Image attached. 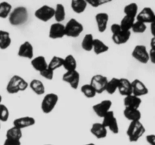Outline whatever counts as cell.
<instances>
[{
  "label": "cell",
  "mask_w": 155,
  "mask_h": 145,
  "mask_svg": "<svg viewBox=\"0 0 155 145\" xmlns=\"http://www.w3.org/2000/svg\"><path fill=\"white\" fill-rule=\"evenodd\" d=\"M29 18L28 10L25 6H18L12 9L8 16V21L11 25L21 26L27 21Z\"/></svg>",
  "instance_id": "1"
},
{
  "label": "cell",
  "mask_w": 155,
  "mask_h": 145,
  "mask_svg": "<svg viewBox=\"0 0 155 145\" xmlns=\"http://www.w3.org/2000/svg\"><path fill=\"white\" fill-rule=\"evenodd\" d=\"M29 84L21 76L15 75L10 79L6 86V91L8 94L15 95L21 92H24L28 88Z\"/></svg>",
  "instance_id": "2"
},
{
  "label": "cell",
  "mask_w": 155,
  "mask_h": 145,
  "mask_svg": "<svg viewBox=\"0 0 155 145\" xmlns=\"http://www.w3.org/2000/svg\"><path fill=\"white\" fill-rule=\"evenodd\" d=\"M145 132V128L141 121H132L129 125L127 134L130 142H136Z\"/></svg>",
  "instance_id": "3"
},
{
  "label": "cell",
  "mask_w": 155,
  "mask_h": 145,
  "mask_svg": "<svg viewBox=\"0 0 155 145\" xmlns=\"http://www.w3.org/2000/svg\"><path fill=\"white\" fill-rule=\"evenodd\" d=\"M65 36L71 38H77L83 32V25L74 18H71L64 25Z\"/></svg>",
  "instance_id": "4"
},
{
  "label": "cell",
  "mask_w": 155,
  "mask_h": 145,
  "mask_svg": "<svg viewBox=\"0 0 155 145\" xmlns=\"http://www.w3.org/2000/svg\"><path fill=\"white\" fill-rule=\"evenodd\" d=\"M58 102V96L54 93H48L45 95L41 103L42 111L45 114L50 113Z\"/></svg>",
  "instance_id": "5"
},
{
  "label": "cell",
  "mask_w": 155,
  "mask_h": 145,
  "mask_svg": "<svg viewBox=\"0 0 155 145\" xmlns=\"http://www.w3.org/2000/svg\"><path fill=\"white\" fill-rule=\"evenodd\" d=\"M103 121L101 123L103 124L106 128H108L114 134L119 133V125H118L117 119L115 117L114 111L110 110L107 112L105 115L102 117Z\"/></svg>",
  "instance_id": "6"
},
{
  "label": "cell",
  "mask_w": 155,
  "mask_h": 145,
  "mask_svg": "<svg viewBox=\"0 0 155 145\" xmlns=\"http://www.w3.org/2000/svg\"><path fill=\"white\" fill-rule=\"evenodd\" d=\"M54 8L47 5L41 6L36 10L34 14L35 17L42 22H48L51 18H54Z\"/></svg>",
  "instance_id": "7"
},
{
  "label": "cell",
  "mask_w": 155,
  "mask_h": 145,
  "mask_svg": "<svg viewBox=\"0 0 155 145\" xmlns=\"http://www.w3.org/2000/svg\"><path fill=\"white\" fill-rule=\"evenodd\" d=\"M132 56L135 60L144 63V64L149 62L148 51L146 47L143 45H138L135 46L134 49L132 52Z\"/></svg>",
  "instance_id": "8"
},
{
  "label": "cell",
  "mask_w": 155,
  "mask_h": 145,
  "mask_svg": "<svg viewBox=\"0 0 155 145\" xmlns=\"http://www.w3.org/2000/svg\"><path fill=\"white\" fill-rule=\"evenodd\" d=\"M62 80L68 83L73 89H77L80 85V75L77 69L66 71L62 76Z\"/></svg>",
  "instance_id": "9"
},
{
  "label": "cell",
  "mask_w": 155,
  "mask_h": 145,
  "mask_svg": "<svg viewBox=\"0 0 155 145\" xmlns=\"http://www.w3.org/2000/svg\"><path fill=\"white\" fill-rule=\"evenodd\" d=\"M107 78L101 74H96L91 79L89 84L94 88L97 94H101L105 91L106 85L107 82Z\"/></svg>",
  "instance_id": "10"
},
{
  "label": "cell",
  "mask_w": 155,
  "mask_h": 145,
  "mask_svg": "<svg viewBox=\"0 0 155 145\" xmlns=\"http://www.w3.org/2000/svg\"><path fill=\"white\" fill-rule=\"evenodd\" d=\"M136 19V21L143 22L145 24H151L155 21V14L151 8L145 7L140 12H138Z\"/></svg>",
  "instance_id": "11"
},
{
  "label": "cell",
  "mask_w": 155,
  "mask_h": 145,
  "mask_svg": "<svg viewBox=\"0 0 155 145\" xmlns=\"http://www.w3.org/2000/svg\"><path fill=\"white\" fill-rule=\"evenodd\" d=\"M112 107V101L110 100H103L101 102L95 104L92 107L93 111L98 117L102 118L107 112L110 110Z\"/></svg>",
  "instance_id": "12"
},
{
  "label": "cell",
  "mask_w": 155,
  "mask_h": 145,
  "mask_svg": "<svg viewBox=\"0 0 155 145\" xmlns=\"http://www.w3.org/2000/svg\"><path fill=\"white\" fill-rule=\"evenodd\" d=\"M48 36L51 39H61L65 36L64 25L61 23H54L50 26Z\"/></svg>",
  "instance_id": "13"
},
{
  "label": "cell",
  "mask_w": 155,
  "mask_h": 145,
  "mask_svg": "<svg viewBox=\"0 0 155 145\" xmlns=\"http://www.w3.org/2000/svg\"><path fill=\"white\" fill-rule=\"evenodd\" d=\"M18 54L19 57H23V58H27L31 60L34 55V50H33V46L30 42L26 41L24 43L20 45L18 48Z\"/></svg>",
  "instance_id": "14"
},
{
  "label": "cell",
  "mask_w": 155,
  "mask_h": 145,
  "mask_svg": "<svg viewBox=\"0 0 155 145\" xmlns=\"http://www.w3.org/2000/svg\"><path fill=\"white\" fill-rule=\"evenodd\" d=\"M132 83V94L138 97L146 95L148 93V89L143 82L139 79H134Z\"/></svg>",
  "instance_id": "15"
},
{
  "label": "cell",
  "mask_w": 155,
  "mask_h": 145,
  "mask_svg": "<svg viewBox=\"0 0 155 145\" xmlns=\"http://www.w3.org/2000/svg\"><path fill=\"white\" fill-rule=\"evenodd\" d=\"M130 36L131 31H125L121 29L118 32L112 34V40L116 45H124L130 40Z\"/></svg>",
  "instance_id": "16"
},
{
  "label": "cell",
  "mask_w": 155,
  "mask_h": 145,
  "mask_svg": "<svg viewBox=\"0 0 155 145\" xmlns=\"http://www.w3.org/2000/svg\"><path fill=\"white\" fill-rule=\"evenodd\" d=\"M95 21H96L97 28L98 32L104 33L107 27L109 21V15L105 12H101L95 15Z\"/></svg>",
  "instance_id": "17"
},
{
  "label": "cell",
  "mask_w": 155,
  "mask_h": 145,
  "mask_svg": "<svg viewBox=\"0 0 155 145\" xmlns=\"http://www.w3.org/2000/svg\"><path fill=\"white\" fill-rule=\"evenodd\" d=\"M35 123H36V120L33 117H31V116H23V117L18 118V119H15L14 120L13 126L23 129V128L32 126V125H35Z\"/></svg>",
  "instance_id": "18"
},
{
  "label": "cell",
  "mask_w": 155,
  "mask_h": 145,
  "mask_svg": "<svg viewBox=\"0 0 155 145\" xmlns=\"http://www.w3.org/2000/svg\"><path fill=\"white\" fill-rule=\"evenodd\" d=\"M142 102V98L140 97L134 95L133 94H130L127 96H125L124 99V107H130V108L139 109Z\"/></svg>",
  "instance_id": "19"
},
{
  "label": "cell",
  "mask_w": 155,
  "mask_h": 145,
  "mask_svg": "<svg viewBox=\"0 0 155 145\" xmlns=\"http://www.w3.org/2000/svg\"><path fill=\"white\" fill-rule=\"evenodd\" d=\"M91 133L98 139H102L107 137V129L101 122H95L91 127Z\"/></svg>",
  "instance_id": "20"
},
{
  "label": "cell",
  "mask_w": 155,
  "mask_h": 145,
  "mask_svg": "<svg viewBox=\"0 0 155 145\" xmlns=\"http://www.w3.org/2000/svg\"><path fill=\"white\" fill-rule=\"evenodd\" d=\"M117 91L120 92L121 95L124 97L132 94L131 82L127 78H120Z\"/></svg>",
  "instance_id": "21"
},
{
  "label": "cell",
  "mask_w": 155,
  "mask_h": 145,
  "mask_svg": "<svg viewBox=\"0 0 155 145\" xmlns=\"http://www.w3.org/2000/svg\"><path fill=\"white\" fill-rule=\"evenodd\" d=\"M31 66H33L35 70L38 72H41L42 70L45 69L48 66V63L46 61V59L44 56H37V57H33L31 59Z\"/></svg>",
  "instance_id": "22"
},
{
  "label": "cell",
  "mask_w": 155,
  "mask_h": 145,
  "mask_svg": "<svg viewBox=\"0 0 155 145\" xmlns=\"http://www.w3.org/2000/svg\"><path fill=\"white\" fill-rule=\"evenodd\" d=\"M124 116L126 119L132 121H139L142 118V113L139 109L125 107L124 110Z\"/></svg>",
  "instance_id": "23"
},
{
  "label": "cell",
  "mask_w": 155,
  "mask_h": 145,
  "mask_svg": "<svg viewBox=\"0 0 155 145\" xmlns=\"http://www.w3.org/2000/svg\"><path fill=\"white\" fill-rule=\"evenodd\" d=\"M29 86L31 89V90L37 95H43L45 92V88L43 82L40 81L39 79H34L31 80L30 82L29 83Z\"/></svg>",
  "instance_id": "24"
},
{
  "label": "cell",
  "mask_w": 155,
  "mask_h": 145,
  "mask_svg": "<svg viewBox=\"0 0 155 145\" xmlns=\"http://www.w3.org/2000/svg\"><path fill=\"white\" fill-rule=\"evenodd\" d=\"M12 44L10 33L5 30H0V49H7Z\"/></svg>",
  "instance_id": "25"
},
{
  "label": "cell",
  "mask_w": 155,
  "mask_h": 145,
  "mask_svg": "<svg viewBox=\"0 0 155 145\" xmlns=\"http://www.w3.org/2000/svg\"><path fill=\"white\" fill-rule=\"evenodd\" d=\"M87 5L86 0H71V8L76 14L83 13L86 11Z\"/></svg>",
  "instance_id": "26"
},
{
  "label": "cell",
  "mask_w": 155,
  "mask_h": 145,
  "mask_svg": "<svg viewBox=\"0 0 155 145\" xmlns=\"http://www.w3.org/2000/svg\"><path fill=\"white\" fill-rule=\"evenodd\" d=\"M66 71H71L77 69V63L75 57L72 54H68L64 58L63 65H62Z\"/></svg>",
  "instance_id": "27"
},
{
  "label": "cell",
  "mask_w": 155,
  "mask_h": 145,
  "mask_svg": "<svg viewBox=\"0 0 155 145\" xmlns=\"http://www.w3.org/2000/svg\"><path fill=\"white\" fill-rule=\"evenodd\" d=\"M109 50L108 45H106L103 41L100 40L98 39H94L93 41V47H92V51L96 54H101L103 53L107 52Z\"/></svg>",
  "instance_id": "28"
},
{
  "label": "cell",
  "mask_w": 155,
  "mask_h": 145,
  "mask_svg": "<svg viewBox=\"0 0 155 145\" xmlns=\"http://www.w3.org/2000/svg\"><path fill=\"white\" fill-rule=\"evenodd\" d=\"M66 18V11H65V8L61 3L56 5V7L54 8V18L55 19L56 22L61 23L64 21Z\"/></svg>",
  "instance_id": "29"
},
{
  "label": "cell",
  "mask_w": 155,
  "mask_h": 145,
  "mask_svg": "<svg viewBox=\"0 0 155 145\" xmlns=\"http://www.w3.org/2000/svg\"><path fill=\"white\" fill-rule=\"evenodd\" d=\"M118 85H119V78L113 77L110 79L107 80L104 92L108 93L109 95H114L117 91Z\"/></svg>",
  "instance_id": "30"
},
{
  "label": "cell",
  "mask_w": 155,
  "mask_h": 145,
  "mask_svg": "<svg viewBox=\"0 0 155 145\" xmlns=\"http://www.w3.org/2000/svg\"><path fill=\"white\" fill-rule=\"evenodd\" d=\"M22 137V129L13 126L6 131V138L12 140H20Z\"/></svg>",
  "instance_id": "31"
},
{
  "label": "cell",
  "mask_w": 155,
  "mask_h": 145,
  "mask_svg": "<svg viewBox=\"0 0 155 145\" xmlns=\"http://www.w3.org/2000/svg\"><path fill=\"white\" fill-rule=\"evenodd\" d=\"M93 41L94 37L93 35L91 33H87L85 35L84 38L83 39L81 43V47L84 51H92V47H93Z\"/></svg>",
  "instance_id": "32"
},
{
  "label": "cell",
  "mask_w": 155,
  "mask_h": 145,
  "mask_svg": "<svg viewBox=\"0 0 155 145\" xmlns=\"http://www.w3.org/2000/svg\"><path fill=\"white\" fill-rule=\"evenodd\" d=\"M135 21H136V18H132V17L125 15L123 18V19L121 20L120 24V28L123 30H125V31H131L132 27H133Z\"/></svg>",
  "instance_id": "33"
},
{
  "label": "cell",
  "mask_w": 155,
  "mask_h": 145,
  "mask_svg": "<svg viewBox=\"0 0 155 145\" xmlns=\"http://www.w3.org/2000/svg\"><path fill=\"white\" fill-rule=\"evenodd\" d=\"M124 11L125 15L127 16L132 17V18H136V15H137L138 12H139V7L138 5L135 2L130 3V4L127 5L124 7Z\"/></svg>",
  "instance_id": "34"
},
{
  "label": "cell",
  "mask_w": 155,
  "mask_h": 145,
  "mask_svg": "<svg viewBox=\"0 0 155 145\" xmlns=\"http://www.w3.org/2000/svg\"><path fill=\"white\" fill-rule=\"evenodd\" d=\"M12 10V6L10 3L7 2H0V18H8L11 11Z\"/></svg>",
  "instance_id": "35"
},
{
  "label": "cell",
  "mask_w": 155,
  "mask_h": 145,
  "mask_svg": "<svg viewBox=\"0 0 155 145\" xmlns=\"http://www.w3.org/2000/svg\"><path fill=\"white\" fill-rule=\"evenodd\" d=\"M63 61L64 58L58 57V56H54L51 59L49 63H48V67L52 69L53 71H54L57 69H58V68L61 67L62 65H63Z\"/></svg>",
  "instance_id": "36"
},
{
  "label": "cell",
  "mask_w": 155,
  "mask_h": 145,
  "mask_svg": "<svg viewBox=\"0 0 155 145\" xmlns=\"http://www.w3.org/2000/svg\"><path fill=\"white\" fill-rule=\"evenodd\" d=\"M81 92L87 98H93L97 95L94 88L90 84H85L81 87Z\"/></svg>",
  "instance_id": "37"
},
{
  "label": "cell",
  "mask_w": 155,
  "mask_h": 145,
  "mask_svg": "<svg viewBox=\"0 0 155 145\" xmlns=\"http://www.w3.org/2000/svg\"><path fill=\"white\" fill-rule=\"evenodd\" d=\"M147 26L145 23L141 22L139 21H136L133 24L131 30L136 33H143L146 31Z\"/></svg>",
  "instance_id": "38"
},
{
  "label": "cell",
  "mask_w": 155,
  "mask_h": 145,
  "mask_svg": "<svg viewBox=\"0 0 155 145\" xmlns=\"http://www.w3.org/2000/svg\"><path fill=\"white\" fill-rule=\"evenodd\" d=\"M9 118V110L5 104H0V121L6 122Z\"/></svg>",
  "instance_id": "39"
},
{
  "label": "cell",
  "mask_w": 155,
  "mask_h": 145,
  "mask_svg": "<svg viewBox=\"0 0 155 145\" xmlns=\"http://www.w3.org/2000/svg\"><path fill=\"white\" fill-rule=\"evenodd\" d=\"M54 72L52 69H51L50 68H48L47 66L45 69L42 70L41 72H39V74L41 75V76H42L43 78H45L47 80H52L54 78Z\"/></svg>",
  "instance_id": "40"
},
{
  "label": "cell",
  "mask_w": 155,
  "mask_h": 145,
  "mask_svg": "<svg viewBox=\"0 0 155 145\" xmlns=\"http://www.w3.org/2000/svg\"><path fill=\"white\" fill-rule=\"evenodd\" d=\"M88 5H91L93 8H98L99 6L107 4L110 2L112 0H86Z\"/></svg>",
  "instance_id": "41"
},
{
  "label": "cell",
  "mask_w": 155,
  "mask_h": 145,
  "mask_svg": "<svg viewBox=\"0 0 155 145\" xmlns=\"http://www.w3.org/2000/svg\"><path fill=\"white\" fill-rule=\"evenodd\" d=\"M3 145H21L20 140H12V139L6 138Z\"/></svg>",
  "instance_id": "42"
},
{
  "label": "cell",
  "mask_w": 155,
  "mask_h": 145,
  "mask_svg": "<svg viewBox=\"0 0 155 145\" xmlns=\"http://www.w3.org/2000/svg\"><path fill=\"white\" fill-rule=\"evenodd\" d=\"M148 56H149V61L152 63H155V49L151 48L148 51Z\"/></svg>",
  "instance_id": "43"
},
{
  "label": "cell",
  "mask_w": 155,
  "mask_h": 145,
  "mask_svg": "<svg viewBox=\"0 0 155 145\" xmlns=\"http://www.w3.org/2000/svg\"><path fill=\"white\" fill-rule=\"evenodd\" d=\"M146 140L150 145H155V135L154 134H148L146 137Z\"/></svg>",
  "instance_id": "44"
},
{
  "label": "cell",
  "mask_w": 155,
  "mask_h": 145,
  "mask_svg": "<svg viewBox=\"0 0 155 145\" xmlns=\"http://www.w3.org/2000/svg\"><path fill=\"white\" fill-rule=\"evenodd\" d=\"M120 30L121 28L119 24H116V23H115V24H113L111 26H110V31H111L112 34H113V33H117V32H118Z\"/></svg>",
  "instance_id": "45"
},
{
  "label": "cell",
  "mask_w": 155,
  "mask_h": 145,
  "mask_svg": "<svg viewBox=\"0 0 155 145\" xmlns=\"http://www.w3.org/2000/svg\"><path fill=\"white\" fill-rule=\"evenodd\" d=\"M155 21L154 22L151 23V34H152V36L155 37V29H154V25H155Z\"/></svg>",
  "instance_id": "46"
},
{
  "label": "cell",
  "mask_w": 155,
  "mask_h": 145,
  "mask_svg": "<svg viewBox=\"0 0 155 145\" xmlns=\"http://www.w3.org/2000/svg\"><path fill=\"white\" fill-rule=\"evenodd\" d=\"M151 48H154L155 49V37L153 36L151 40Z\"/></svg>",
  "instance_id": "47"
},
{
  "label": "cell",
  "mask_w": 155,
  "mask_h": 145,
  "mask_svg": "<svg viewBox=\"0 0 155 145\" xmlns=\"http://www.w3.org/2000/svg\"><path fill=\"white\" fill-rule=\"evenodd\" d=\"M2 97L0 95V104H2Z\"/></svg>",
  "instance_id": "48"
},
{
  "label": "cell",
  "mask_w": 155,
  "mask_h": 145,
  "mask_svg": "<svg viewBox=\"0 0 155 145\" xmlns=\"http://www.w3.org/2000/svg\"><path fill=\"white\" fill-rule=\"evenodd\" d=\"M85 145H95V144L93 143H87V144H85Z\"/></svg>",
  "instance_id": "49"
},
{
  "label": "cell",
  "mask_w": 155,
  "mask_h": 145,
  "mask_svg": "<svg viewBox=\"0 0 155 145\" xmlns=\"http://www.w3.org/2000/svg\"><path fill=\"white\" fill-rule=\"evenodd\" d=\"M0 128H1V121H0Z\"/></svg>",
  "instance_id": "50"
},
{
  "label": "cell",
  "mask_w": 155,
  "mask_h": 145,
  "mask_svg": "<svg viewBox=\"0 0 155 145\" xmlns=\"http://www.w3.org/2000/svg\"><path fill=\"white\" fill-rule=\"evenodd\" d=\"M45 145H52V144H45Z\"/></svg>",
  "instance_id": "51"
}]
</instances>
